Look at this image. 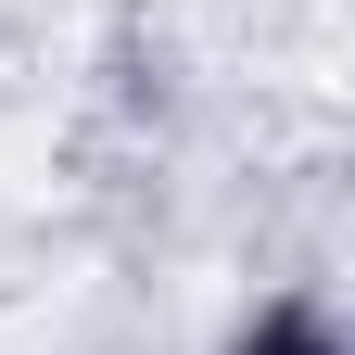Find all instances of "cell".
<instances>
[{
    "instance_id": "obj_1",
    "label": "cell",
    "mask_w": 355,
    "mask_h": 355,
    "mask_svg": "<svg viewBox=\"0 0 355 355\" xmlns=\"http://www.w3.org/2000/svg\"><path fill=\"white\" fill-rule=\"evenodd\" d=\"M216 355H355V330H343V304L318 292V279H292V292H266V304H241L229 318V343Z\"/></svg>"
}]
</instances>
